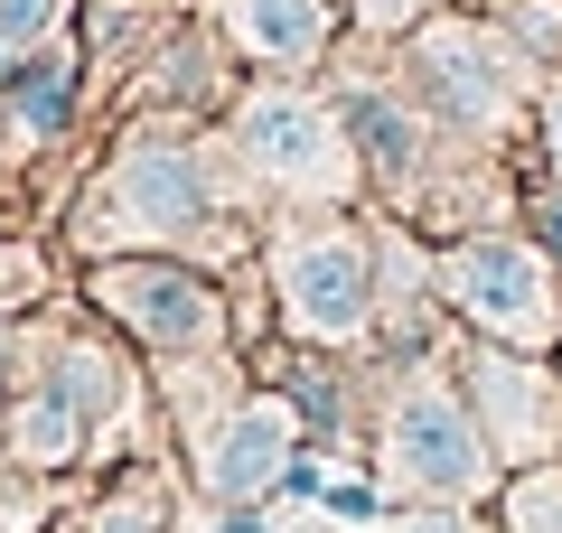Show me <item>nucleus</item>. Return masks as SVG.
Here are the masks:
<instances>
[{
	"instance_id": "f03ea898",
	"label": "nucleus",
	"mask_w": 562,
	"mask_h": 533,
	"mask_svg": "<svg viewBox=\"0 0 562 533\" xmlns=\"http://www.w3.org/2000/svg\"><path fill=\"white\" fill-rule=\"evenodd\" d=\"M441 272V309L469 337H497V347H562V262L543 253L525 225H479V235H450L431 253Z\"/></svg>"
},
{
	"instance_id": "9d476101",
	"label": "nucleus",
	"mask_w": 562,
	"mask_h": 533,
	"mask_svg": "<svg viewBox=\"0 0 562 533\" xmlns=\"http://www.w3.org/2000/svg\"><path fill=\"white\" fill-rule=\"evenodd\" d=\"M216 20L254 66H319L328 38H338L328 0H216Z\"/></svg>"
},
{
	"instance_id": "1a4fd4ad",
	"label": "nucleus",
	"mask_w": 562,
	"mask_h": 533,
	"mask_svg": "<svg viewBox=\"0 0 562 533\" xmlns=\"http://www.w3.org/2000/svg\"><path fill=\"white\" fill-rule=\"evenodd\" d=\"M103 309H122L150 347H216L225 309L198 272H169V262H113L103 272Z\"/></svg>"
},
{
	"instance_id": "a211bd4d",
	"label": "nucleus",
	"mask_w": 562,
	"mask_h": 533,
	"mask_svg": "<svg viewBox=\"0 0 562 533\" xmlns=\"http://www.w3.org/2000/svg\"><path fill=\"white\" fill-rule=\"evenodd\" d=\"M535 159H543V169L562 178V66H553L543 84H535Z\"/></svg>"
},
{
	"instance_id": "6ab92c4d",
	"label": "nucleus",
	"mask_w": 562,
	"mask_h": 533,
	"mask_svg": "<svg viewBox=\"0 0 562 533\" xmlns=\"http://www.w3.org/2000/svg\"><path fill=\"white\" fill-rule=\"evenodd\" d=\"M319 506L338 514V524H375V514H384V496L366 487V477H328V496H319Z\"/></svg>"
},
{
	"instance_id": "412c9836",
	"label": "nucleus",
	"mask_w": 562,
	"mask_h": 533,
	"mask_svg": "<svg viewBox=\"0 0 562 533\" xmlns=\"http://www.w3.org/2000/svg\"><path fill=\"white\" fill-rule=\"evenodd\" d=\"M216 533H272V514H262V506H225Z\"/></svg>"
},
{
	"instance_id": "9b49d317",
	"label": "nucleus",
	"mask_w": 562,
	"mask_h": 533,
	"mask_svg": "<svg viewBox=\"0 0 562 533\" xmlns=\"http://www.w3.org/2000/svg\"><path fill=\"white\" fill-rule=\"evenodd\" d=\"M76 431H85V412L66 402V384H47V394H29L20 412H10V450H20L29 468H57V458H76Z\"/></svg>"
},
{
	"instance_id": "f3484780",
	"label": "nucleus",
	"mask_w": 562,
	"mask_h": 533,
	"mask_svg": "<svg viewBox=\"0 0 562 533\" xmlns=\"http://www.w3.org/2000/svg\"><path fill=\"white\" fill-rule=\"evenodd\" d=\"M47 29H57V0H0V57H29Z\"/></svg>"
},
{
	"instance_id": "2eb2a0df",
	"label": "nucleus",
	"mask_w": 562,
	"mask_h": 533,
	"mask_svg": "<svg viewBox=\"0 0 562 533\" xmlns=\"http://www.w3.org/2000/svg\"><path fill=\"white\" fill-rule=\"evenodd\" d=\"M291 412H301L310 431H338V421H347L338 375H328V365H291Z\"/></svg>"
},
{
	"instance_id": "dca6fc26",
	"label": "nucleus",
	"mask_w": 562,
	"mask_h": 533,
	"mask_svg": "<svg viewBox=\"0 0 562 533\" xmlns=\"http://www.w3.org/2000/svg\"><path fill=\"white\" fill-rule=\"evenodd\" d=\"M66 402H76V412H113L122 402V375H113V355H66Z\"/></svg>"
},
{
	"instance_id": "423d86ee",
	"label": "nucleus",
	"mask_w": 562,
	"mask_h": 533,
	"mask_svg": "<svg viewBox=\"0 0 562 533\" xmlns=\"http://www.w3.org/2000/svg\"><path fill=\"white\" fill-rule=\"evenodd\" d=\"M460 384H469V412H479L487 450H497L506 468L562 458V355L497 347V337H469Z\"/></svg>"
},
{
	"instance_id": "39448f33",
	"label": "nucleus",
	"mask_w": 562,
	"mask_h": 533,
	"mask_svg": "<svg viewBox=\"0 0 562 533\" xmlns=\"http://www.w3.org/2000/svg\"><path fill=\"white\" fill-rule=\"evenodd\" d=\"M235 140L254 159V178L291 188V197H347L357 188V140H347V113H328L301 84H262V94L235 103Z\"/></svg>"
},
{
	"instance_id": "aec40b11",
	"label": "nucleus",
	"mask_w": 562,
	"mask_h": 533,
	"mask_svg": "<svg viewBox=\"0 0 562 533\" xmlns=\"http://www.w3.org/2000/svg\"><path fill=\"white\" fill-rule=\"evenodd\" d=\"M403 533H479V524H469V506H413Z\"/></svg>"
},
{
	"instance_id": "0eeeda50",
	"label": "nucleus",
	"mask_w": 562,
	"mask_h": 533,
	"mask_svg": "<svg viewBox=\"0 0 562 533\" xmlns=\"http://www.w3.org/2000/svg\"><path fill=\"white\" fill-rule=\"evenodd\" d=\"M291 458H301V412H291V394H254V402H235V421H225L216 450H206V496H216V506H262V496L291 477Z\"/></svg>"
},
{
	"instance_id": "6e6552de",
	"label": "nucleus",
	"mask_w": 562,
	"mask_h": 533,
	"mask_svg": "<svg viewBox=\"0 0 562 533\" xmlns=\"http://www.w3.org/2000/svg\"><path fill=\"white\" fill-rule=\"evenodd\" d=\"M113 216V235H188V225L206 216V178L188 150H169V140H140L132 159H122L113 178H103L94 197V225Z\"/></svg>"
},
{
	"instance_id": "f257e3e1",
	"label": "nucleus",
	"mask_w": 562,
	"mask_h": 533,
	"mask_svg": "<svg viewBox=\"0 0 562 533\" xmlns=\"http://www.w3.org/2000/svg\"><path fill=\"white\" fill-rule=\"evenodd\" d=\"M403 76H413V103L441 132L497 150L506 132H535V57L506 38L497 20H469V10H431V20L403 38Z\"/></svg>"
},
{
	"instance_id": "4468645a",
	"label": "nucleus",
	"mask_w": 562,
	"mask_h": 533,
	"mask_svg": "<svg viewBox=\"0 0 562 533\" xmlns=\"http://www.w3.org/2000/svg\"><path fill=\"white\" fill-rule=\"evenodd\" d=\"M66 84H76V66H66V57L20 66V122H29V132H57V122H66Z\"/></svg>"
},
{
	"instance_id": "f8f14e48",
	"label": "nucleus",
	"mask_w": 562,
	"mask_h": 533,
	"mask_svg": "<svg viewBox=\"0 0 562 533\" xmlns=\"http://www.w3.org/2000/svg\"><path fill=\"white\" fill-rule=\"evenodd\" d=\"M497 533H562V458L506 468V487H497Z\"/></svg>"
},
{
	"instance_id": "ddd939ff",
	"label": "nucleus",
	"mask_w": 562,
	"mask_h": 533,
	"mask_svg": "<svg viewBox=\"0 0 562 533\" xmlns=\"http://www.w3.org/2000/svg\"><path fill=\"white\" fill-rule=\"evenodd\" d=\"M487 20H497L535 66H562V0H487Z\"/></svg>"
},
{
	"instance_id": "4be33fe9",
	"label": "nucleus",
	"mask_w": 562,
	"mask_h": 533,
	"mask_svg": "<svg viewBox=\"0 0 562 533\" xmlns=\"http://www.w3.org/2000/svg\"><path fill=\"white\" fill-rule=\"evenodd\" d=\"M103 533H150V514H140V506H122V514H113Z\"/></svg>"
},
{
	"instance_id": "7ed1b4c3",
	"label": "nucleus",
	"mask_w": 562,
	"mask_h": 533,
	"mask_svg": "<svg viewBox=\"0 0 562 533\" xmlns=\"http://www.w3.org/2000/svg\"><path fill=\"white\" fill-rule=\"evenodd\" d=\"M384 477H394L413 506H479L506 487V458L487 450L479 412H469V384L431 375L413 355V375L384 402Z\"/></svg>"
},
{
	"instance_id": "20e7f679",
	"label": "nucleus",
	"mask_w": 562,
	"mask_h": 533,
	"mask_svg": "<svg viewBox=\"0 0 562 533\" xmlns=\"http://www.w3.org/2000/svg\"><path fill=\"white\" fill-rule=\"evenodd\" d=\"M272 291H281L291 337H310V347H357V337H375V309H384V253H375V235H357L338 216L291 225L272 243Z\"/></svg>"
}]
</instances>
